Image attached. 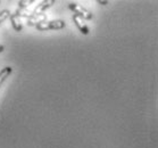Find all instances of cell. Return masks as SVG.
Masks as SVG:
<instances>
[{
  "instance_id": "1",
  "label": "cell",
  "mask_w": 158,
  "mask_h": 148,
  "mask_svg": "<svg viewBox=\"0 0 158 148\" xmlns=\"http://www.w3.org/2000/svg\"><path fill=\"white\" fill-rule=\"evenodd\" d=\"M66 27V22L63 19H55V21H46L35 25L38 31H50V30H63Z\"/></svg>"
},
{
  "instance_id": "2",
  "label": "cell",
  "mask_w": 158,
  "mask_h": 148,
  "mask_svg": "<svg viewBox=\"0 0 158 148\" xmlns=\"http://www.w3.org/2000/svg\"><path fill=\"white\" fill-rule=\"evenodd\" d=\"M69 8L74 13V15L79 16L80 18H82L83 21H90L94 18V14L90 11H88L86 8L82 7L81 5L76 4V2H69Z\"/></svg>"
},
{
  "instance_id": "3",
  "label": "cell",
  "mask_w": 158,
  "mask_h": 148,
  "mask_svg": "<svg viewBox=\"0 0 158 148\" xmlns=\"http://www.w3.org/2000/svg\"><path fill=\"white\" fill-rule=\"evenodd\" d=\"M72 21L74 22V24L76 25V27L79 29V31L82 33L83 36H88V34H89V32H90L89 26L86 25V23L83 21L82 18H80L79 16H76V15H73Z\"/></svg>"
},
{
  "instance_id": "4",
  "label": "cell",
  "mask_w": 158,
  "mask_h": 148,
  "mask_svg": "<svg viewBox=\"0 0 158 148\" xmlns=\"http://www.w3.org/2000/svg\"><path fill=\"white\" fill-rule=\"evenodd\" d=\"M47 14H36V15H32L31 17L26 18V24L29 26H35L38 24L42 22H46L47 21Z\"/></svg>"
},
{
  "instance_id": "5",
  "label": "cell",
  "mask_w": 158,
  "mask_h": 148,
  "mask_svg": "<svg viewBox=\"0 0 158 148\" xmlns=\"http://www.w3.org/2000/svg\"><path fill=\"white\" fill-rule=\"evenodd\" d=\"M55 0H46V1H42L40 2L39 5H36V7L33 9V14H44V11H47L48 8H50L52 5H55Z\"/></svg>"
},
{
  "instance_id": "6",
  "label": "cell",
  "mask_w": 158,
  "mask_h": 148,
  "mask_svg": "<svg viewBox=\"0 0 158 148\" xmlns=\"http://www.w3.org/2000/svg\"><path fill=\"white\" fill-rule=\"evenodd\" d=\"M9 19H10V22H11L13 29H14L16 32H22V31H23V24H22L21 18L17 17L15 14H10Z\"/></svg>"
},
{
  "instance_id": "7",
  "label": "cell",
  "mask_w": 158,
  "mask_h": 148,
  "mask_svg": "<svg viewBox=\"0 0 158 148\" xmlns=\"http://www.w3.org/2000/svg\"><path fill=\"white\" fill-rule=\"evenodd\" d=\"M11 72H13V69H11L10 66H6V67H4L0 71V88L2 86V83L7 80L8 76L11 74Z\"/></svg>"
},
{
  "instance_id": "8",
  "label": "cell",
  "mask_w": 158,
  "mask_h": 148,
  "mask_svg": "<svg viewBox=\"0 0 158 148\" xmlns=\"http://www.w3.org/2000/svg\"><path fill=\"white\" fill-rule=\"evenodd\" d=\"M15 15L17 16V17H24V18H29L31 17L33 14L32 11H30V9H24V8H17L16 11H15Z\"/></svg>"
},
{
  "instance_id": "9",
  "label": "cell",
  "mask_w": 158,
  "mask_h": 148,
  "mask_svg": "<svg viewBox=\"0 0 158 148\" xmlns=\"http://www.w3.org/2000/svg\"><path fill=\"white\" fill-rule=\"evenodd\" d=\"M33 4H34V0H21V1H18V8L27 9V7H30Z\"/></svg>"
},
{
  "instance_id": "10",
  "label": "cell",
  "mask_w": 158,
  "mask_h": 148,
  "mask_svg": "<svg viewBox=\"0 0 158 148\" xmlns=\"http://www.w3.org/2000/svg\"><path fill=\"white\" fill-rule=\"evenodd\" d=\"M10 11H8V9H4V11H0V24L2 22H5L7 18H9V16H10Z\"/></svg>"
},
{
  "instance_id": "11",
  "label": "cell",
  "mask_w": 158,
  "mask_h": 148,
  "mask_svg": "<svg viewBox=\"0 0 158 148\" xmlns=\"http://www.w3.org/2000/svg\"><path fill=\"white\" fill-rule=\"evenodd\" d=\"M98 4L102 5V6H106V5L109 4V1H106V0H98Z\"/></svg>"
},
{
  "instance_id": "12",
  "label": "cell",
  "mask_w": 158,
  "mask_h": 148,
  "mask_svg": "<svg viewBox=\"0 0 158 148\" xmlns=\"http://www.w3.org/2000/svg\"><path fill=\"white\" fill-rule=\"evenodd\" d=\"M5 50V46H2V44H0V54L2 53V51Z\"/></svg>"
},
{
  "instance_id": "13",
  "label": "cell",
  "mask_w": 158,
  "mask_h": 148,
  "mask_svg": "<svg viewBox=\"0 0 158 148\" xmlns=\"http://www.w3.org/2000/svg\"><path fill=\"white\" fill-rule=\"evenodd\" d=\"M0 4H1V1H0Z\"/></svg>"
}]
</instances>
